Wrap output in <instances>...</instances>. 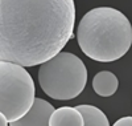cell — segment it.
Listing matches in <instances>:
<instances>
[{
    "mask_svg": "<svg viewBox=\"0 0 132 126\" xmlns=\"http://www.w3.org/2000/svg\"><path fill=\"white\" fill-rule=\"evenodd\" d=\"M74 0H0V61L36 66L73 39Z\"/></svg>",
    "mask_w": 132,
    "mask_h": 126,
    "instance_id": "obj_1",
    "label": "cell"
},
{
    "mask_svg": "<svg viewBox=\"0 0 132 126\" xmlns=\"http://www.w3.org/2000/svg\"><path fill=\"white\" fill-rule=\"evenodd\" d=\"M77 41L82 52L91 60L112 62L129 51L132 25L120 11L98 7L89 11L79 21Z\"/></svg>",
    "mask_w": 132,
    "mask_h": 126,
    "instance_id": "obj_2",
    "label": "cell"
},
{
    "mask_svg": "<svg viewBox=\"0 0 132 126\" xmlns=\"http://www.w3.org/2000/svg\"><path fill=\"white\" fill-rule=\"evenodd\" d=\"M38 82L44 93L54 100H73L78 97L87 82V69L78 56L60 52L41 64Z\"/></svg>",
    "mask_w": 132,
    "mask_h": 126,
    "instance_id": "obj_3",
    "label": "cell"
},
{
    "mask_svg": "<svg viewBox=\"0 0 132 126\" xmlns=\"http://www.w3.org/2000/svg\"><path fill=\"white\" fill-rule=\"evenodd\" d=\"M36 88L24 66L0 61V113L8 122L24 117L35 101Z\"/></svg>",
    "mask_w": 132,
    "mask_h": 126,
    "instance_id": "obj_4",
    "label": "cell"
},
{
    "mask_svg": "<svg viewBox=\"0 0 132 126\" xmlns=\"http://www.w3.org/2000/svg\"><path fill=\"white\" fill-rule=\"evenodd\" d=\"M53 111L54 106L50 102L42 98H35L29 111L20 120L9 122V126H49V118Z\"/></svg>",
    "mask_w": 132,
    "mask_h": 126,
    "instance_id": "obj_5",
    "label": "cell"
},
{
    "mask_svg": "<svg viewBox=\"0 0 132 126\" xmlns=\"http://www.w3.org/2000/svg\"><path fill=\"white\" fill-rule=\"evenodd\" d=\"M49 126H85V121L77 108L62 106L54 109L49 118Z\"/></svg>",
    "mask_w": 132,
    "mask_h": 126,
    "instance_id": "obj_6",
    "label": "cell"
},
{
    "mask_svg": "<svg viewBox=\"0 0 132 126\" xmlns=\"http://www.w3.org/2000/svg\"><path fill=\"white\" fill-rule=\"evenodd\" d=\"M118 77L110 71H102L93 78V89L101 97H110L118 90Z\"/></svg>",
    "mask_w": 132,
    "mask_h": 126,
    "instance_id": "obj_7",
    "label": "cell"
},
{
    "mask_svg": "<svg viewBox=\"0 0 132 126\" xmlns=\"http://www.w3.org/2000/svg\"><path fill=\"white\" fill-rule=\"evenodd\" d=\"M75 108L81 111L85 126H110L107 116L99 108L93 105H77Z\"/></svg>",
    "mask_w": 132,
    "mask_h": 126,
    "instance_id": "obj_8",
    "label": "cell"
},
{
    "mask_svg": "<svg viewBox=\"0 0 132 126\" xmlns=\"http://www.w3.org/2000/svg\"><path fill=\"white\" fill-rule=\"evenodd\" d=\"M112 126H132V117H123V118H119Z\"/></svg>",
    "mask_w": 132,
    "mask_h": 126,
    "instance_id": "obj_9",
    "label": "cell"
},
{
    "mask_svg": "<svg viewBox=\"0 0 132 126\" xmlns=\"http://www.w3.org/2000/svg\"><path fill=\"white\" fill-rule=\"evenodd\" d=\"M0 126H8V121L3 113H0Z\"/></svg>",
    "mask_w": 132,
    "mask_h": 126,
    "instance_id": "obj_10",
    "label": "cell"
}]
</instances>
